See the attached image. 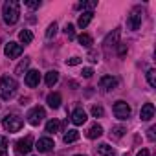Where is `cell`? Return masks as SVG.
<instances>
[{"mask_svg":"<svg viewBox=\"0 0 156 156\" xmlns=\"http://www.w3.org/2000/svg\"><path fill=\"white\" fill-rule=\"evenodd\" d=\"M2 17H4V22L8 26H13L19 22L20 19V4L17 0H9V2L4 4V9H2Z\"/></svg>","mask_w":156,"mask_h":156,"instance_id":"1","label":"cell"},{"mask_svg":"<svg viewBox=\"0 0 156 156\" xmlns=\"http://www.w3.org/2000/svg\"><path fill=\"white\" fill-rule=\"evenodd\" d=\"M17 88H19V85L13 77L4 75L2 79H0V98L2 99H11L17 94Z\"/></svg>","mask_w":156,"mask_h":156,"instance_id":"2","label":"cell"},{"mask_svg":"<svg viewBox=\"0 0 156 156\" xmlns=\"http://www.w3.org/2000/svg\"><path fill=\"white\" fill-rule=\"evenodd\" d=\"M24 127V119L17 114H11V116H6L4 118V129L8 132H19L20 129Z\"/></svg>","mask_w":156,"mask_h":156,"instance_id":"3","label":"cell"},{"mask_svg":"<svg viewBox=\"0 0 156 156\" xmlns=\"http://www.w3.org/2000/svg\"><path fill=\"white\" fill-rule=\"evenodd\" d=\"M31 149H33V138H31V136H26V138H22V140H19V141L15 143V152H17L19 156L30 154Z\"/></svg>","mask_w":156,"mask_h":156,"instance_id":"4","label":"cell"},{"mask_svg":"<svg viewBox=\"0 0 156 156\" xmlns=\"http://www.w3.org/2000/svg\"><path fill=\"white\" fill-rule=\"evenodd\" d=\"M26 118H28V123H30V125L37 127V125L46 118V110H44L42 107H33V108L28 112V116H26Z\"/></svg>","mask_w":156,"mask_h":156,"instance_id":"5","label":"cell"},{"mask_svg":"<svg viewBox=\"0 0 156 156\" xmlns=\"http://www.w3.org/2000/svg\"><path fill=\"white\" fill-rule=\"evenodd\" d=\"M141 20H143V11L140 8H134L129 15V20H127V26L129 30H138L141 26Z\"/></svg>","mask_w":156,"mask_h":156,"instance_id":"6","label":"cell"},{"mask_svg":"<svg viewBox=\"0 0 156 156\" xmlns=\"http://www.w3.org/2000/svg\"><path fill=\"white\" fill-rule=\"evenodd\" d=\"M112 110H114V116H116L118 119H127V118L130 116V107H129L125 101H116Z\"/></svg>","mask_w":156,"mask_h":156,"instance_id":"7","label":"cell"},{"mask_svg":"<svg viewBox=\"0 0 156 156\" xmlns=\"http://www.w3.org/2000/svg\"><path fill=\"white\" fill-rule=\"evenodd\" d=\"M22 51H24V48H22V44H19V42H8L6 48H4V53H6V57H9V59L20 57Z\"/></svg>","mask_w":156,"mask_h":156,"instance_id":"8","label":"cell"},{"mask_svg":"<svg viewBox=\"0 0 156 156\" xmlns=\"http://www.w3.org/2000/svg\"><path fill=\"white\" fill-rule=\"evenodd\" d=\"M24 83H26V87H30V88L39 87V83H41V73H39V70H30V72H26Z\"/></svg>","mask_w":156,"mask_h":156,"instance_id":"9","label":"cell"},{"mask_svg":"<svg viewBox=\"0 0 156 156\" xmlns=\"http://www.w3.org/2000/svg\"><path fill=\"white\" fill-rule=\"evenodd\" d=\"M116 87H118V79H116V77H112V75H103L101 79H99V88L105 90V92L114 90Z\"/></svg>","mask_w":156,"mask_h":156,"instance_id":"10","label":"cell"},{"mask_svg":"<svg viewBox=\"0 0 156 156\" xmlns=\"http://www.w3.org/2000/svg\"><path fill=\"white\" fill-rule=\"evenodd\" d=\"M87 119H88V116H87V112L81 107H77L72 112V123L73 125H83V123H87Z\"/></svg>","mask_w":156,"mask_h":156,"instance_id":"11","label":"cell"},{"mask_svg":"<svg viewBox=\"0 0 156 156\" xmlns=\"http://www.w3.org/2000/svg\"><path fill=\"white\" fill-rule=\"evenodd\" d=\"M53 147H55V145H53V140H51V138H41V140L35 143V149H37L39 152H50Z\"/></svg>","mask_w":156,"mask_h":156,"instance_id":"12","label":"cell"},{"mask_svg":"<svg viewBox=\"0 0 156 156\" xmlns=\"http://www.w3.org/2000/svg\"><path fill=\"white\" fill-rule=\"evenodd\" d=\"M140 118H141V121L152 119V118H154V105H152V103H145V105L141 107V110H140Z\"/></svg>","mask_w":156,"mask_h":156,"instance_id":"13","label":"cell"},{"mask_svg":"<svg viewBox=\"0 0 156 156\" xmlns=\"http://www.w3.org/2000/svg\"><path fill=\"white\" fill-rule=\"evenodd\" d=\"M119 35H121V31H119V30H114L112 33L107 35V39L103 41V44H105L107 48H108V46H118V44H119V42H118V41H119Z\"/></svg>","mask_w":156,"mask_h":156,"instance_id":"14","label":"cell"},{"mask_svg":"<svg viewBox=\"0 0 156 156\" xmlns=\"http://www.w3.org/2000/svg\"><path fill=\"white\" fill-rule=\"evenodd\" d=\"M92 19H94V13L92 11H83V15L79 17V20H77V26H79L81 30H85L92 22Z\"/></svg>","mask_w":156,"mask_h":156,"instance_id":"15","label":"cell"},{"mask_svg":"<svg viewBox=\"0 0 156 156\" xmlns=\"http://www.w3.org/2000/svg\"><path fill=\"white\" fill-rule=\"evenodd\" d=\"M87 136L90 138V140H96V138H99V136H103V127L101 125H92L90 129H88V132H87Z\"/></svg>","mask_w":156,"mask_h":156,"instance_id":"16","label":"cell"},{"mask_svg":"<svg viewBox=\"0 0 156 156\" xmlns=\"http://www.w3.org/2000/svg\"><path fill=\"white\" fill-rule=\"evenodd\" d=\"M48 105L51 107V108H59L61 107V94H57V92H53V94H50L48 96Z\"/></svg>","mask_w":156,"mask_h":156,"instance_id":"17","label":"cell"},{"mask_svg":"<svg viewBox=\"0 0 156 156\" xmlns=\"http://www.w3.org/2000/svg\"><path fill=\"white\" fill-rule=\"evenodd\" d=\"M64 143H73V141H77L79 140V132H77L75 129H70V130H66V134H64Z\"/></svg>","mask_w":156,"mask_h":156,"instance_id":"18","label":"cell"},{"mask_svg":"<svg viewBox=\"0 0 156 156\" xmlns=\"http://www.w3.org/2000/svg\"><path fill=\"white\" fill-rule=\"evenodd\" d=\"M57 81H59V72L51 70V72H48V73H46V85H48V87L57 85Z\"/></svg>","mask_w":156,"mask_h":156,"instance_id":"19","label":"cell"},{"mask_svg":"<svg viewBox=\"0 0 156 156\" xmlns=\"http://www.w3.org/2000/svg\"><path fill=\"white\" fill-rule=\"evenodd\" d=\"M98 152H99L101 156H114V154H116V151H114L110 145H107V143H101V145L98 147Z\"/></svg>","mask_w":156,"mask_h":156,"instance_id":"20","label":"cell"},{"mask_svg":"<svg viewBox=\"0 0 156 156\" xmlns=\"http://www.w3.org/2000/svg\"><path fill=\"white\" fill-rule=\"evenodd\" d=\"M19 39H20L22 44H30V42L33 41V33H31L30 30H22V31L19 33Z\"/></svg>","mask_w":156,"mask_h":156,"instance_id":"21","label":"cell"},{"mask_svg":"<svg viewBox=\"0 0 156 156\" xmlns=\"http://www.w3.org/2000/svg\"><path fill=\"white\" fill-rule=\"evenodd\" d=\"M30 62H31L30 59L20 61V62H19V66L15 68V73H17V75H24V73H26V70H28V66H30Z\"/></svg>","mask_w":156,"mask_h":156,"instance_id":"22","label":"cell"},{"mask_svg":"<svg viewBox=\"0 0 156 156\" xmlns=\"http://www.w3.org/2000/svg\"><path fill=\"white\" fill-rule=\"evenodd\" d=\"M79 44L85 46V48H92L94 41H92V37H90L88 33H83V35H79Z\"/></svg>","mask_w":156,"mask_h":156,"instance_id":"23","label":"cell"},{"mask_svg":"<svg viewBox=\"0 0 156 156\" xmlns=\"http://www.w3.org/2000/svg\"><path fill=\"white\" fill-rule=\"evenodd\" d=\"M59 127H61V123H59L57 119H50V121L46 123V132H50V134H55V132L59 130Z\"/></svg>","mask_w":156,"mask_h":156,"instance_id":"24","label":"cell"},{"mask_svg":"<svg viewBox=\"0 0 156 156\" xmlns=\"http://www.w3.org/2000/svg\"><path fill=\"white\" fill-rule=\"evenodd\" d=\"M147 81H149V85L154 88L156 87V70L154 68H151L149 72H147Z\"/></svg>","mask_w":156,"mask_h":156,"instance_id":"25","label":"cell"},{"mask_svg":"<svg viewBox=\"0 0 156 156\" xmlns=\"http://www.w3.org/2000/svg\"><path fill=\"white\" fill-rule=\"evenodd\" d=\"M96 6H98L96 0H94V2H81V4H77V8H79V9H87V11H92Z\"/></svg>","mask_w":156,"mask_h":156,"instance_id":"26","label":"cell"},{"mask_svg":"<svg viewBox=\"0 0 156 156\" xmlns=\"http://www.w3.org/2000/svg\"><path fill=\"white\" fill-rule=\"evenodd\" d=\"M55 33H57V24H55V22H51V24L48 26V30H46V39H53V37H55Z\"/></svg>","mask_w":156,"mask_h":156,"instance_id":"27","label":"cell"},{"mask_svg":"<svg viewBox=\"0 0 156 156\" xmlns=\"http://www.w3.org/2000/svg\"><path fill=\"white\" fill-rule=\"evenodd\" d=\"M103 114H105V110H103L101 105H94L92 107V116L94 118H103Z\"/></svg>","mask_w":156,"mask_h":156,"instance_id":"28","label":"cell"},{"mask_svg":"<svg viewBox=\"0 0 156 156\" xmlns=\"http://www.w3.org/2000/svg\"><path fill=\"white\" fill-rule=\"evenodd\" d=\"M6 147H8V138H0V156H8V151H6Z\"/></svg>","mask_w":156,"mask_h":156,"instance_id":"29","label":"cell"},{"mask_svg":"<svg viewBox=\"0 0 156 156\" xmlns=\"http://www.w3.org/2000/svg\"><path fill=\"white\" fill-rule=\"evenodd\" d=\"M64 33H66L68 39H75V30H73L72 24H66V26H64Z\"/></svg>","mask_w":156,"mask_h":156,"instance_id":"30","label":"cell"},{"mask_svg":"<svg viewBox=\"0 0 156 156\" xmlns=\"http://www.w3.org/2000/svg\"><path fill=\"white\" fill-rule=\"evenodd\" d=\"M112 132H114V136H116V138H121V136H123L127 130H125V127L118 125V127H114V129H112Z\"/></svg>","mask_w":156,"mask_h":156,"instance_id":"31","label":"cell"},{"mask_svg":"<svg viewBox=\"0 0 156 156\" xmlns=\"http://www.w3.org/2000/svg\"><path fill=\"white\" fill-rule=\"evenodd\" d=\"M66 64H68V66H75V64H81V59H79V57H72V59H68V61H66Z\"/></svg>","mask_w":156,"mask_h":156,"instance_id":"32","label":"cell"},{"mask_svg":"<svg viewBox=\"0 0 156 156\" xmlns=\"http://www.w3.org/2000/svg\"><path fill=\"white\" fill-rule=\"evenodd\" d=\"M26 6L30 9H39L41 8V0H37V2H26Z\"/></svg>","mask_w":156,"mask_h":156,"instance_id":"33","label":"cell"},{"mask_svg":"<svg viewBox=\"0 0 156 156\" xmlns=\"http://www.w3.org/2000/svg\"><path fill=\"white\" fill-rule=\"evenodd\" d=\"M92 75H94V70H92V68H85V70H83V77H87V79H90Z\"/></svg>","mask_w":156,"mask_h":156,"instance_id":"34","label":"cell"},{"mask_svg":"<svg viewBox=\"0 0 156 156\" xmlns=\"http://www.w3.org/2000/svg\"><path fill=\"white\" fill-rule=\"evenodd\" d=\"M136 156H151V152H149L147 149H141V151H140V152H138Z\"/></svg>","mask_w":156,"mask_h":156,"instance_id":"35","label":"cell"},{"mask_svg":"<svg viewBox=\"0 0 156 156\" xmlns=\"http://www.w3.org/2000/svg\"><path fill=\"white\" fill-rule=\"evenodd\" d=\"M127 53V46L125 44H119V55H125Z\"/></svg>","mask_w":156,"mask_h":156,"instance_id":"36","label":"cell"},{"mask_svg":"<svg viewBox=\"0 0 156 156\" xmlns=\"http://www.w3.org/2000/svg\"><path fill=\"white\" fill-rule=\"evenodd\" d=\"M154 130H156L154 127H151V129L147 130V132H149V140H154Z\"/></svg>","mask_w":156,"mask_h":156,"instance_id":"37","label":"cell"},{"mask_svg":"<svg viewBox=\"0 0 156 156\" xmlns=\"http://www.w3.org/2000/svg\"><path fill=\"white\" fill-rule=\"evenodd\" d=\"M88 57H90V61H92V62H96V61H98V55H96V53H90Z\"/></svg>","mask_w":156,"mask_h":156,"instance_id":"38","label":"cell"},{"mask_svg":"<svg viewBox=\"0 0 156 156\" xmlns=\"http://www.w3.org/2000/svg\"><path fill=\"white\" fill-rule=\"evenodd\" d=\"M75 156H85V154H75Z\"/></svg>","mask_w":156,"mask_h":156,"instance_id":"39","label":"cell"},{"mask_svg":"<svg viewBox=\"0 0 156 156\" xmlns=\"http://www.w3.org/2000/svg\"><path fill=\"white\" fill-rule=\"evenodd\" d=\"M123 156H130V154H129V152H127V154H123Z\"/></svg>","mask_w":156,"mask_h":156,"instance_id":"40","label":"cell"}]
</instances>
